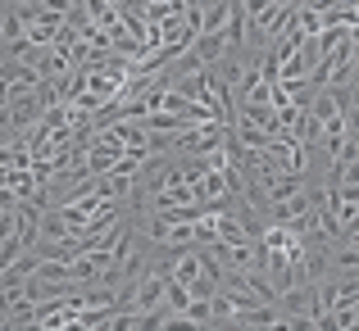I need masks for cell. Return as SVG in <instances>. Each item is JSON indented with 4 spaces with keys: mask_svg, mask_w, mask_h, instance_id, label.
I'll use <instances>...</instances> for the list:
<instances>
[{
    "mask_svg": "<svg viewBox=\"0 0 359 331\" xmlns=\"http://www.w3.org/2000/svg\"><path fill=\"white\" fill-rule=\"evenodd\" d=\"M123 155H128V146H123L114 132H109V127H96V132L87 136V155H82V164H87L91 177H105Z\"/></svg>",
    "mask_w": 359,
    "mask_h": 331,
    "instance_id": "6da1fadb",
    "label": "cell"
},
{
    "mask_svg": "<svg viewBox=\"0 0 359 331\" xmlns=\"http://www.w3.org/2000/svg\"><path fill=\"white\" fill-rule=\"evenodd\" d=\"M214 241L219 245H245V241H255V232L237 218V213L223 209V213H214Z\"/></svg>",
    "mask_w": 359,
    "mask_h": 331,
    "instance_id": "7a4b0ae2",
    "label": "cell"
},
{
    "mask_svg": "<svg viewBox=\"0 0 359 331\" xmlns=\"http://www.w3.org/2000/svg\"><path fill=\"white\" fill-rule=\"evenodd\" d=\"M191 50H196V59H201L205 69H214V64L228 55V41H223V32H201L191 41Z\"/></svg>",
    "mask_w": 359,
    "mask_h": 331,
    "instance_id": "3957f363",
    "label": "cell"
},
{
    "mask_svg": "<svg viewBox=\"0 0 359 331\" xmlns=\"http://www.w3.org/2000/svg\"><path fill=\"white\" fill-rule=\"evenodd\" d=\"M182 318H187V327H214V295H191Z\"/></svg>",
    "mask_w": 359,
    "mask_h": 331,
    "instance_id": "277c9868",
    "label": "cell"
},
{
    "mask_svg": "<svg viewBox=\"0 0 359 331\" xmlns=\"http://www.w3.org/2000/svg\"><path fill=\"white\" fill-rule=\"evenodd\" d=\"M228 9H232V0H214V5H205L201 32H223V27H228Z\"/></svg>",
    "mask_w": 359,
    "mask_h": 331,
    "instance_id": "5b68a950",
    "label": "cell"
}]
</instances>
